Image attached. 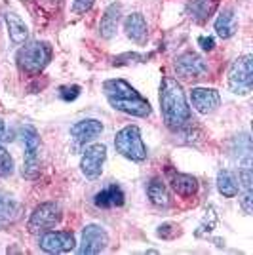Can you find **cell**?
<instances>
[{
	"label": "cell",
	"instance_id": "cell-9",
	"mask_svg": "<svg viewBox=\"0 0 253 255\" xmlns=\"http://www.w3.org/2000/svg\"><path fill=\"white\" fill-rule=\"evenodd\" d=\"M40 250H44L46 254H65V252H71L76 246L73 233H67V231H57V233H46L40 236L38 240Z\"/></svg>",
	"mask_w": 253,
	"mask_h": 255
},
{
	"label": "cell",
	"instance_id": "cell-14",
	"mask_svg": "<svg viewBox=\"0 0 253 255\" xmlns=\"http://www.w3.org/2000/svg\"><path fill=\"white\" fill-rule=\"evenodd\" d=\"M169 183L173 187V191L181 194V196H194L198 191V181L196 177H192L189 173H179V171L168 170Z\"/></svg>",
	"mask_w": 253,
	"mask_h": 255
},
{
	"label": "cell",
	"instance_id": "cell-29",
	"mask_svg": "<svg viewBox=\"0 0 253 255\" xmlns=\"http://www.w3.org/2000/svg\"><path fill=\"white\" fill-rule=\"evenodd\" d=\"M179 233V231H177V229H175V225H162V227H160L158 229V236L160 238H173V236H175V234Z\"/></svg>",
	"mask_w": 253,
	"mask_h": 255
},
{
	"label": "cell",
	"instance_id": "cell-25",
	"mask_svg": "<svg viewBox=\"0 0 253 255\" xmlns=\"http://www.w3.org/2000/svg\"><path fill=\"white\" fill-rule=\"evenodd\" d=\"M107 191H109V196H111V204H113V206H118V208L124 206V198H126V196H124V191H122L116 183L111 185Z\"/></svg>",
	"mask_w": 253,
	"mask_h": 255
},
{
	"label": "cell",
	"instance_id": "cell-4",
	"mask_svg": "<svg viewBox=\"0 0 253 255\" xmlns=\"http://www.w3.org/2000/svg\"><path fill=\"white\" fill-rule=\"evenodd\" d=\"M115 149L116 152L133 162H143L147 158V147L141 139V131L137 126L122 128L115 137Z\"/></svg>",
	"mask_w": 253,
	"mask_h": 255
},
{
	"label": "cell",
	"instance_id": "cell-16",
	"mask_svg": "<svg viewBox=\"0 0 253 255\" xmlns=\"http://www.w3.org/2000/svg\"><path fill=\"white\" fill-rule=\"evenodd\" d=\"M120 15H122V6L120 4H111L105 10L103 17H101V23H99V32L103 38H113L116 32V27H118V21H120Z\"/></svg>",
	"mask_w": 253,
	"mask_h": 255
},
{
	"label": "cell",
	"instance_id": "cell-19",
	"mask_svg": "<svg viewBox=\"0 0 253 255\" xmlns=\"http://www.w3.org/2000/svg\"><path fill=\"white\" fill-rule=\"evenodd\" d=\"M215 31L221 38H231L232 34L236 32V15L232 10H225L215 19Z\"/></svg>",
	"mask_w": 253,
	"mask_h": 255
},
{
	"label": "cell",
	"instance_id": "cell-10",
	"mask_svg": "<svg viewBox=\"0 0 253 255\" xmlns=\"http://www.w3.org/2000/svg\"><path fill=\"white\" fill-rule=\"evenodd\" d=\"M175 71L181 78H200L202 75H206L208 65L198 53L185 52L175 59Z\"/></svg>",
	"mask_w": 253,
	"mask_h": 255
},
{
	"label": "cell",
	"instance_id": "cell-17",
	"mask_svg": "<svg viewBox=\"0 0 253 255\" xmlns=\"http://www.w3.org/2000/svg\"><path fill=\"white\" fill-rule=\"evenodd\" d=\"M6 23H8V32L13 44H23L29 36V29L23 23V19L17 13H6Z\"/></svg>",
	"mask_w": 253,
	"mask_h": 255
},
{
	"label": "cell",
	"instance_id": "cell-3",
	"mask_svg": "<svg viewBox=\"0 0 253 255\" xmlns=\"http://www.w3.org/2000/svg\"><path fill=\"white\" fill-rule=\"evenodd\" d=\"M15 59H17V65H19V69L23 73L38 75L52 59V46L48 42H40V40L29 42L17 52Z\"/></svg>",
	"mask_w": 253,
	"mask_h": 255
},
{
	"label": "cell",
	"instance_id": "cell-31",
	"mask_svg": "<svg viewBox=\"0 0 253 255\" xmlns=\"http://www.w3.org/2000/svg\"><path fill=\"white\" fill-rule=\"evenodd\" d=\"M6 126H4V122L0 120V141H6Z\"/></svg>",
	"mask_w": 253,
	"mask_h": 255
},
{
	"label": "cell",
	"instance_id": "cell-21",
	"mask_svg": "<svg viewBox=\"0 0 253 255\" xmlns=\"http://www.w3.org/2000/svg\"><path fill=\"white\" fill-rule=\"evenodd\" d=\"M147 194H148V198H150V202L154 204V206H160V208H162V206H168L169 204L168 191H166L164 183L160 179H152L148 183Z\"/></svg>",
	"mask_w": 253,
	"mask_h": 255
},
{
	"label": "cell",
	"instance_id": "cell-30",
	"mask_svg": "<svg viewBox=\"0 0 253 255\" xmlns=\"http://www.w3.org/2000/svg\"><path fill=\"white\" fill-rule=\"evenodd\" d=\"M198 44L202 46V50H206V52H210V50H213V46H215V40L211 38V36H200L198 38Z\"/></svg>",
	"mask_w": 253,
	"mask_h": 255
},
{
	"label": "cell",
	"instance_id": "cell-26",
	"mask_svg": "<svg viewBox=\"0 0 253 255\" xmlns=\"http://www.w3.org/2000/svg\"><path fill=\"white\" fill-rule=\"evenodd\" d=\"M59 96L63 101H74L80 96V86H61L59 88Z\"/></svg>",
	"mask_w": 253,
	"mask_h": 255
},
{
	"label": "cell",
	"instance_id": "cell-28",
	"mask_svg": "<svg viewBox=\"0 0 253 255\" xmlns=\"http://www.w3.org/2000/svg\"><path fill=\"white\" fill-rule=\"evenodd\" d=\"M94 2L95 0H74L73 11L74 13H86V11L94 6Z\"/></svg>",
	"mask_w": 253,
	"mask_h": 255
},
{
	"label": "cell",
	"instance_id": "cell-8",
	"mask_svg": "<svg viewBox=\"0 0 253 255\" xmlns=\"http://www.w3.org/2000/svg\"><path fill=\"white\" fill-rule=\"evenodd\" d=\"M107 158V147L105 145H90L84 150V156L80 162V168L88 179H97L103 171V162Z\"/></svg>",
	"mask_w": 253,
	"mask_h": 255
},
{
	"label": "cell",
	"instance_id": "cell-13",
	"mask_svg": "<svg viewBox=\"0 0 253 255\" xmlns=\"http://www.w3.org/2000/svg\"><path fill=\"white\" fill-rule=\"evenodd\" d=\"M101 131H103V124H101L99 120H94V118L80 120V122H76V124L71 128V135H73L78 143L92 141V139L97 137Z\"/></svg>",
	"mask_w": 253,
	"mask_h": 255
},
{
	"label": "cell",
	"instance_id": "cell-1",
	"mask_svg": "<svg viewBox=\"0 0 253 255\" xmlns=\"http://www.w3.org/2000/svg\"><path fill=\"white\" fill-rule=\"evenodd\" d=\"M160 107H162V117L169 129H181L190 122V107L187 105L185 92L181 84L166 76L160 86Z\"/></svg>",
	"mask_w": 253,
	"mask_h": 255
},
{
	"label": "cell",
	"instance_id": "cell-5",
	"mask_svg": "<svg viewBox=\"0 0 253 255\" xmlns=\"http://www.w3.org/2000/svg\"><path fill=\"white\" fill-rule=\"evenodd\" d=\"M229 86L234 94L248 96L253 86V57L242 55L231 65L229 71Z\"/></svg>",
	"mask_w": 253,
	"mask_h": 255
},
{
	"label": "cell",
	"instance_id": "cell-7",
	"mask_svg": "<svg viewBox=\"0 0 253 255\" xmlns=\"http://www.w3.org/2000/svg\"><path fill=\"white\" fill-rule=\"evenodd\" d=\"M109 244V234L99 225H88L82 233V244L78 254L80 255H95L101 254Z\"/></svg>",
	"mask_w": 253,
	"mask_h": 255
},
{
	"label": "cell",
	"instance_id": "cell-12",
	"mask_svg": "<svg viewBox=\"0 0 253 255\" xmlns=\"http://www.w3.org/2000/svg\"><path fill=\"white\" fill-rule=\"evenodd\" d=\"M217 6H219V0H189L187 2V13H189L192 21L204 23L213 15Z\"/></svg>",
	"mask_w": 253,
	"mask_h": 255
},
{
	"label": "cell",
	"instance_id": "cell-15",
	"mask_svg": "<svg viewBox=\"0 0 253 255\" xmlns=\"http://www.w3.org/2000/svg\"><path fill=\"white\" fill-rule=\"evenodd\" d=\"M124 31H126V34L133 42L143 44L147 40V34H148L145 17H143L141 13H131V15H127L126 21H124Z\"/></svg>",
	"mask_w": 253,
	"mask_h": 255
},
{
	"label": "cell",
	"instance_id": "cell-27",
	"mask_svg": "<svg viewBox=\"0 0 253 255\" xmlns=\"http://www.w3.org/2000/svg\"><path fill=\"white\" fill-rule=\"evenodd\" d=\"M94 202L97 208H113V204H111V196H109V191H101V192H97L95 194V198H94Z\"/></svg>",
	"mask_w": 253,
	"mask_h": 255
},
{
	"label": "cell",
	"instance_id": "cell-6",
	"mask_svg": "<svg viewBox=\"0 0 253 255\" xmlns=\"http://www.w3.org/2000/svg\"><path fill=\"white\" fill-rule=\"evenodd\" d=\"M61 219V210L55 202H44L40 204L29 219V231L31 233H44L50 231Z\"/></svg>",
	"mask_w": 253,
	"mask_h": 255
},
{
	"label": "cell",
	"instance_id": "cell-2",
	"mask_svg": "<svg viewBox=\"0 0 253 255\" xmlns=\"http://www.w3.org/2000/svg\"><path fill=\"white\" fill-rule=\"evenodd\" d=\"M103 92H105V97L109 99L111 107L120 113L139 118H147L150 115V103L143 96H139V92H135L122 78L105 80Z\"/></svg>",
	"mask_w": 253,
	"mask_h": 255
},
{
	"label": "cell",
	"instance_id": "cell-11",
	"mask_svg": "<svg viewBox=\"0 0 253 255\" xmlns=\"http://www.w3.org/2000/svg\"><path fill=\"white\" fill-rule=\"evenodd\" d=\"M190 103L200 115H210L219 107L221 97H219V92L213 88H194L190 92Z\"/></svg>",
	"mask_w": 253,
	"mask_h": 255
},
{
	"label": "cell",
	"instance_id": "cell-22",
	"mask_svg": "<svg viewBox=\"0 0 253 255\" xmlns=\"http://www.w3.org/2000/svg\"><path fill=\"white\" fill-rule=\"evenodd\" d=\"M19 217V204L0 192V221H13Z\"/></svg>",
	"mask_w": 253,
	"mask_h": 255
},
{
	"label": "cell",
	"instance_id": "cell-24",
	"mask_svg": "<svg viewBox=\"0 0 253 255\" xmlns=\"http://www.w3.org/2000/svg\"><path fill=\"white\" fill-rule=\"evenodd\" d=\"M11 171H13V160H11L10 152L0 145V177L10 175Z\"/></svg>",
	"mask_w": 253,
	"mask_h": 255
},
{
	"label": "cell",
	"instance_id": "cell-23",
	"mask_svg": "<svg viewBox=\"0 0 253 255\" xmlns=\"http://www.w3.org/2000/svg\"><path fill=\"white\" fill-rule=\"evenodd\" d=\"M40 173V160L38 154H25L23 160V177L27 179H36Z\"/></svg>",
	"mask_w": 253,
	"mask_h": 255
},
{
	"label": "cell",
	"instance_id": "cell-20",
	"mask_svg": "<svg viewBox=\"0 0 253 255\" xmlns=\"http://www.w3.org/2000/svg\"><path fill=\"white\" fill-rule=\"evenodd\" d=\"M19 137L23 141V147H25V154H38L40 149V137H38V131L32 126H21L19 129Z\"/></svg>",
	"mask_w": 253,
	"mask_h": 255
},
{
	"label": "cell",
	"instance_id": "cell-18",
	"mask_svg": "<svg viewBox=\"0 0 253 255\" xmlns=\"http://www.w3.org/2000/svg\"><path fill=\"white\" fill-rule=\"evenodd\" d=\"M217 187H219V192H221L223 196H227V198H234L240 192L238 179L229 170H221L217 173Z\"/></svg>",
	"mask_w": 253,
	"mask_h": 255
}]
</instances>
